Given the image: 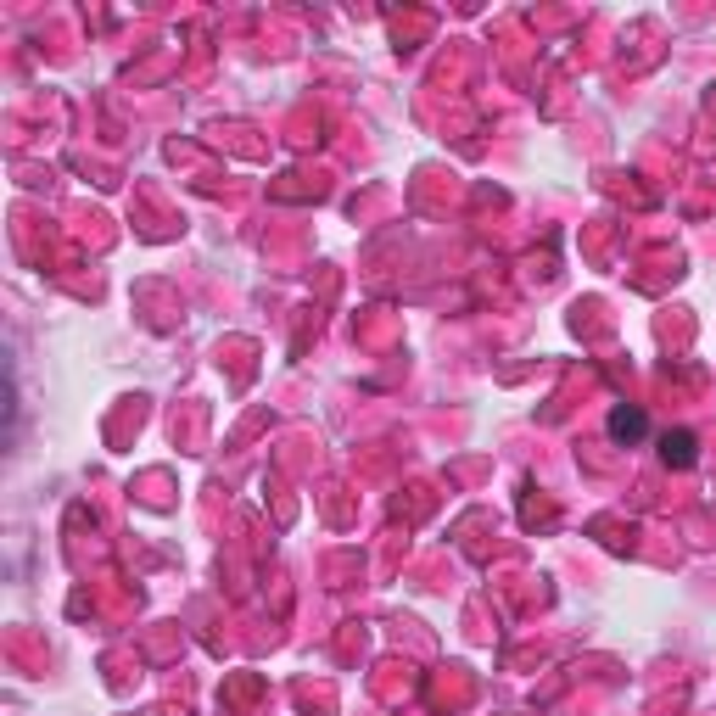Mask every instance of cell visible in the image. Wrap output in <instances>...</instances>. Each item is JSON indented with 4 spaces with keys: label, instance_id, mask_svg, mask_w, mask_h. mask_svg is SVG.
Listing matches in <instances>:
<instances>
[{
    "label": "cell",
    "instance_id": "2",
    "mask_svg": "<svg viewBox=\"0 0 716 716\" xmlns=\"http://www.w3.org/2000/svg\"><path fill=\"white\" fill-rule=\"evenodd\" d=\"M616 431H622V437H643V420H638V414H616Z\"/></svg>",
    "mask_w": 716,
    "mask_h": 716
},
{
    "label": "cell",
    "instance_id": "1",
    "mask_svg": "<svg viewBox=\"0 0 716 716\" xmlns=\"http://www.w3.org/2000/svg\"><path fill=\"white\" fill-rule=\"evenodd\" d=\"M666 459L689 464V459H694V437H666Z\"/></svg>",
    "mask_w": 716,
    "mask_h": 716
}]
</instances>
